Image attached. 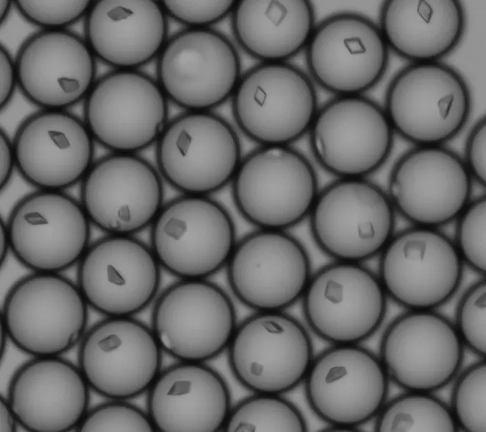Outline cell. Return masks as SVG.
I'll return each instance as SVG.
<instances>
[{
	"instance_id": "obj_43",
	"label": "cell",
	"mask_w": 486,
	"mask_h": 432,
	"mask_svg": "<svg viewBox=\"0 0 486 432\" xmlns=\"http://www.w3.org/2000/svg\"><path fill=\"white\" fill-rule=\"evenodd\" d=\"M0 227V257L1 262L2 264L6 260L7 254L10 250V249L6 225L2 221V220L1 221Z\"/></svg>"
},
{
	"instance_id": "obj_38",
	"label": "cell",
	"mask_w": 486,
	"mask_h": 432,
	"mask_svg": "<svg viewBox=\"0 0 486 432\" xmlns=\"http://www.w3.org/2000/svg\"><path fill=\"white\" fill-rule=\"evenodd\" d=\"M167 15L188 28H210L228 17L235 1H162Z\"/></svg>"
},
{
	"instance_id": "obj_26",
	"label": "cell",
	"mask_w": 486,
	"mask_h": 432,
	"mask_svg": "<svg viewBox=\"0 0 486 432\" xmlns=\"http://www.w3.org/2000/svg\"><path fill=\"white\" fill-rule=\"evenodd\" d=\"M90 387L78 367L58 356L35 357L10 382L7 400L29 431L77 429L87 412Z\"/></svg>"
},
{
	"instance_id": "obj_32",
	"label": "cell",
	"mask_w": 486,
	"mask_h": 432,
	"mask_svg": "<svg viewBox=\"0 0 486 432\" xmlns=\"http://www.w3.org/2000/svg\"><path fill=\"white\" fill-rule=\"evenodd\" d=\"M300 411L280 394H259L231 410L224 431L228 432H303Z\"/></svg>"
},
{
	"instance_id": "obj_4",
	"label": "cell",
	"mask_w": 486,
	"mask_h": 432,
	"mask_svg": "<svg viewBox=\"0 0 486 432\" xmlns=\"http://www.w3.org/2000/svg\"><path fill=\"white\" fill-rule=\"evenodd\" d=\"M231 99L237 127L260 146L296 141L309 131L318 111L311 80L285 62L251 67L242 74Z\"/></svg>"
},
{
	"instance_id": "obj_23",
	"label": "cell",
	"mask_w": 486,
	"mask_h": 432,
	"mask_svg": "<svg viewBox=\"0 0 486 432\" xmlns=\"http://www.w3.org/2000/svg\"><path fill=\"white\" fill-rule=\"evenodd\" d=\"M305 48L312 77L340 96L360 95L373 88L388 63L389 48L380 28L353 13L323 21L314 29Z\"/></svg>"
},
{
	"instance_id": "obj_13",
	"label": "cell",
	"mask_w": 486,
	"mask_h": 432,
	"mask_svg": "<svg viewBox=\"0 0 486 432\" xmlns=\"http://www.w3.org/2000/svg\"><path fill=\"white\" fill-rule=\"evenodd\" d=\"M301 298L310 327L335 345L358 344L369 338L387 307L378 277L355 262L335 261L312 273Z\"/></svg>"
},
{
	"instance_id": "obj_22",
	"label": "cell",
	"mask_w": 486,
	"mask_h": 432,
	"mask_svg": "<svg viewBox=\"0 0 486 432\" xmlns=\"http://www.w3.org/2000/svg\"><path fill=\"white\" fill-rule=\"evenodd\" d=\"M472 178L464 162L440 145L403 154L389 179L395 211L416 226L435 228L458 218L469 202Z\"/></svg>"
},
{
	"instance_id": "obj_29",
	"label": "cell",
	"mask_w": 486,
	"mask_h": 432,
	"mask_svg": "<svg viewBox=\"0 0 486 432\" xmlns=\"http://www.w3.org/2000/svg\"><path fill=\"white\" fill-rule=\"evenodd\" d=\"M379 28L399 56L414 63L437 62L460 42L464 10L455 0H389L382 6Z\"/></svg>"
},
{
	"instance_id": "obj_42",
	"label": "cell",
	"mask_w": 486,
	"mask_h": 432,
	"mask_svg": "<svg viewBox=\"0 0 486 432\" xmlns=\"http://www.w3.org/2000/svg\"><path fill=\"white\" fill-rule=\"evenodd\" d=\"M0 407V431H15L18 422L8 400L2 397H1Z\"/></svg>"
},
{
	"instance_id": "obj_15",
	"label": "cell",
	"mask_w": 486,
	"mask_h": 432,
	"mask_svg": "<svg viewBox=\"0 0 486 432\" xmlns=\"http://www.w3.org/2000/svg\"><path fill=\"white\" fill-rule=\"evenodd\" d=\"M90 224L81 202L59 191L39 190L19 200L6 225L10 249L22 265L58 273L86 251Z\"/></svg>"
},
{
	"instance_id": "obj_44",
	"label": "cell",
	"mask_w": 486,
	"mask_h": 432,
	"mask_svg": "<svg viewBox=\"0 0 486 432\" xmlns=\"http://www.w3.org/2000/svg\"><path fill=\"white\" fill-rule=\"evenodd\" d=\"M12 1L1 0L0 1V20L2 24L8 18L12 7Z\"/></svg>"
},
{
	"instance_id": "obj_11",
	"label": "cell",
	"mask_w": 486,
	"mask_h": 432,
	"mask_svg": "<svg viewBox=\"0 0 486 432\" xmlns=\"http://www.w3.org/2000/svg\"><path fill=\"white\" fill-rule=\"evenodd\" d=\"M232 371L247 389L280 394L297 387L313 360L303 326L282 312H258L236 327L228 346Z\"/></svg>"
},
{
	"instance_id": "obj_7",
	"label": "cell",
	"mask_w": 486,
	"mask_h": 432,
	"mask_svg": "<svg viewBox=\"0 0 486 432\" xmlns=\"http://www.w3.org/2000/svg\"><path fill=\"white\" fill-rule=\"evenodd\" d=\"M469 89L453 68L438 62L414 63L392 81L385 112L394 130L420 145H439L466 124Z\"/></svg>"
},
{
	"instance_id": "obj_21",
	"label": "cell",
	"mask_w": 486,
	"mask_h": 432,
	"mask_svg": "<svg viewBox=\"0 0 486 432\" xmlns=\"http://www.w3.org/2000/svg\"><path fill=\"white\" fill-rule=\"evenodd\" d=\"M455 326L432 310H410L389 326L380 360L391 379L408 392L430 393L447 385L462 362Z\"/></svg>"
},
{
	"instance_id": "obj_37",
	"label": "cell",
	"mask_w": 486,
	"mask_h": 432,
	"mask_svg": "<svg viewBox=\"0 0 486 432\" xmlns=\"http://www.w3.org/2000/svg\"><path fill=\"white\" fill-rule=\"evenodd\" d=\"M19 14L43 30L65 29L85 16L91 1L18 0L14 1Z\"/></svg>"
},
{
	"instance_id": "obj_27",
	"label": "cell",
	"mask_w": 486,
	"mask_h": 432,
	"mask_svg": "<svg viewBox=\"0 0 486 432\" xmlns=\"http://www.w3.org/2000/svg\"><path fill=\"white\" fill-rule=\"evenodd\" d=\"M230 404L226 383L202 362H182L160 372L147 398L148 415L161 432L224 430Z\"/></svg>"
},
{
	"instance_id": "obj_14",
	"label": "cell",
	"mask_w": 486,
	"mask_h": 432,
	"mask_svg": "<svg viewBox=\"0 0 486 432\" xmlns=\"http://www.w3.org/2000/svg\"><path fill=\"white\" fill-rule=\"evenodd\" d=\"M226 267L234 294L259 312H281L293 305L312 275L306 249L285 230L248 234L236 242Z\"/></svg>"
},
{
	"instance_id": "obj_20",
	"label": "cell",
	"mask_w": 486,
	"mask_h": 432,
	"mask_svg": "<svg viewBox=\"0 0 486 432\" xmlns=\"http://www.w3.org/2000/svg\"><path fill=\"white\" fill-rule=\"evenodd\" d=\"M160 177L135 154L112 152L93 163L82 179L81 204L100 230L131 236L151 226L162 208Z\"/></svg>"
},
{
	"instance_id": "obj_8",
	"label": "cell",
	"mask_w": 486,
	"mask_h": 432,
	"mask_svg": "<svg viewBox=\"0 0 486 432\" xmlns=\"http://www.w3.org/2000/svg\"><path fill=\"white\" fill-rule=\"evenodd\" d=\"M85 123L95 141L115 153L156 144L168 122L167 97L138 70H117L95 81L85 98Z\"/></svg>"
},
{
	"instance_id": "obj_6",
	"label": "cell",
	"mask_w": 486,
	"mask_h": 432,
	"mask_svg": "<svg viewBox=\"0 0 486 432\" xmlns=\"http://www.w3.org/2000/svg\"><path fill=\"white\" fill-rule=\"evenodd\" d=\"M156 145L160 175L185 195L207 196L225 187L242 159L233 127L210 111H189L169 122Z\"/></svg>"
},
{
	"instance_id": "obj_1",
	"label": "cell",
	"mask_w": 486,
	"mask_h": 432,
	"mask_svg": "<svg viewBox=\"0 0 486 432\" xmlns=\"http://www.w3.org/2000/svg\"><path fill=\"white\" fill-rule=\"evenodd\" d=\"M231 184L235 206L249 223L285 231L308 218L320 190L310 162L289 145L251 151Z\"/></svg>"
},
{
	"instance_id": "obj_31",
	"label": "cell",
	"mask_w": 486,
	"mask_h": 432,
	"mask_svg": "<svg viewBox=\"0 0 486 432\" xmlns=\"http://www.w3.org/2000/svg\"><path fill=\"white\" fill-rule=\"evenodd\" d=\"M380 432H453L458 429L450 408L427 392H408L376 415Z\"/></svg>"
},
{
	"instance_id": "obj_35",
	"label": "cell",
	"mask_w": 486,
	"mask_h": 432,
	"mask_svg": "<svg viewBox=\"0 0 486 432\" xmlns=\"http://www.w3.org/2000/svg\"><path fill=\"white\" fill-rule=\"evenodd\" d=\"M82 432H153L148 414L123 400L99 405L85 415L77 427Z\"/></svg>"
},
{
	"instance_id": "obj_25",
	"label": "cell",
	"mask_w": 486,
	"mask_h": 432,
	"mask_svg": "<svg viewBox=\"0 0 486 432\" xmlns=\"http://www.w3.org/2000/svg\"><path fill=\"white\" fill-rule=\"evenodd\" d=\"M96 57L85 40L67 31L42 30L15 60L18 86L33 104L65 110L86 97L95 81Z\"/></svg>"
},
{
	"instance_id": "obj_34",
	"label": "cell",
	"mask_w": 486,
	"mask_h": 432,
	"mask_svg": "<svg viewBox=\"0 0 486 432\" xmlns=\"http://www.w3.org/2000/svg\"><path fill=\"white\" fill-rule=\"evenodd\" d=\"M455 246L463 264L486 273V198L469 202L458 216Z\"/></svg>"
},
{
	"instance_id": "obj_33",
	"label": "cell",
	"mask_w": 486,
	"mask_h": 432,
	"mask_svg": "<svg viewBox=\"0 0 486 432\" xmlns=\"http://www.w3.org/2000/svg\"><path fill=\"white\" fill-rule=\"evenodd\" d=\"M458 429L486 432L485 358L469 367L453 387L450 408Z\"/></svg>"
},
{
	"instance_id": "obj_39",
	"label": "cell",
	"mask_w": 486,
	"mask_h": 432,
	"mask_svg": "<svg viewBox=\"0 0 486 432\" xmlns=\"http://www.w3.org/2000/svg\"><path fill=\"white\" fill-rule=\"evenodd\" d=\"M466 167L471 177L482 186L486 185V120L480 118L473 127L466 141Z\"/></svg>"
},
{
	"instance_id": "obj_28",
	"label": "cell",
	"mask_w": 486,
	"mask_h": 432,
	"mask_svg": "<svg viewBox=\"0 0 486 432\" xmlns=\"http://www.w3.org/2000/svg\"><path fill=\"white\" fill-rule=\"evenodd\" d=\"M85 41L94 56L117 70H138L158 57L167 40V16L160 1H92Z\"/></svg>"
},
{
	"instance_id": "obj_30",
	"label": "cell",
	"mask_w": 486,
	"mask_h": 432,
	"mask_svg": "<svg viewBox=\"0 0 486 432\" xmlns=\"http://www.w3.org/2000/svg\"><path fill=\"white\" fill-rule=\"evenodd\" d=\"M233 35L249 56L281 63L305 48L314 31V10L305 0H242L231 14Z\"/></svg>"
},
{
	"instance_id": "obj_12",
	"label": "cell",
	"mask_w": 486,
	"mask_h": 432,
	"mask_svg": "<svg viewBox=\"0 0 486 432\" xmlns=\"http://www.w3.org/2000/svg\"><path fill=\"white\" fill-rule=\"evenodd\" d=\"M233 303L205 279H182L158 298L152 331L162 349L182 362H202L228 348L236 328Z\"/></svg>"
},
{
	"instance_id": "obj_9",
	"label": "cell",
	"mask_w": 486,
	"mask_h": 432,
	"mask_svg": "<svg viewBox=\"0 0 486 432\" xmlns=\"http://www.w3.org/2000/svg\"><path fill=\"white\" fill-rule=\"evenodd\" d=\"M241 76L233 44L210 28H189L169 38L157 58L158 84L188 111H209L227 102Z\"/></svg>"
},
{
	"instance_id": "obj_18",
	"label": "cell",
	"mask_w": 486,
	"mask_h": 432,
	"mask_svg": "<svg viewBox=\"0 0 486 432\" xmlns=\"http://www.w3.org/2000/svg\"><path fill=\"white\" fill-rule=\"evenodd\" d=\"M388 380L378 358L358 344H346L313 359L303 381L309 405L319 418L355 431L385 405Z\"/></svg>"
},
{
	"instance_id": "obj_10",
	"label": "cell",
	"mask_w": 486,
	"mask_h": 432,
	"mask_svg": "<svg viewBox=\"0 0 486 432\" xmlns=\"http://www.w3.org/2000/svg\"><path fill=\"white\" fill-rule=\"evenodd\" d=\"M378 279L389 298L410 310H433L458 289L463 262L454 243L436 228L416 226L391 237Z\"/></svg>"
},
{
	"instance_id": "obj_24",
	"label": "cell",
	"mask_w": 486,
	"mask_h": 432,
	"mask_svg": "<svg viewBox=\"0 0 486 432\" xmlns=\"http://www.w3.org/2000/svg\"><path fill=\"white\" fill-rule=\"evenodd\" d=\"M94 141L76 116L43 109L17 131L12 141L16 168L39 190L60 191L82 181L93 163Z\"/></svg>"
},
{
	"instance_id": "obj_41",
	"label": "cell",
	"mask_w": 486,
	"mask_h": 432,
	"mask_svg": "<svg viewBox=\"0 0 486 432\" xmlns=\"http://www.w3.org/2000/svg\"><path fill=\"white\" fill-rule=\"evenodd\" d=\"M1 152V189H4L8 184L14 168H16L15 154L12 142L3 130L0 134Z\"/></svg>"
},
{
	"instance_id": "obj_19",
	"label": "cell",
	"mask_w": 486,
	"mask_h": 432,
	"mask_svg": "<svg viewBox=\"0 0 486 432\" xmlns=\"http://www.w3.org/2000/svg\"><path fill=\"white\" fill-rule=\"evenodd\" d=\"M160 268L151 247L128 235L101 238L78 262L77 285L88 306L108 317H131L154 298Z\"/></svg>"
},
{
	"instance_id": "obj_16",
	"label": "cell",
	"mask_w": 486,
	"mask_h": 432,
	"mask_svg": "<svg viewBox=\"0 0 486 432\" xmlns=\"http://www.w3.org/2000/svg\"><path fill=\"white\" fill-rule=\"evenodd\" d=\"M319 164L339 178H364L391 152L394 130L379 105L360 95L339 96L319 110L309 130Z\"/></svg>"
},
{
	"instance_id": "obj_40",
	"label": "cell",
	"mask_w": 486,
	"mask_h": 432,
	"mask_svg": "<svg viewBox=\"0 0 486 432\" xmlns=\"http://www.w3.org/2000/svg\"><path fill=\"white\" fill-rule=\"evenodd\" d=\"M1 109H5L11 100L17 86L18 74L15 61L4 47H1Z\"/></svg>"
},
{
	"instance_id": "obj_36",
	"label": "cell",
	"mask_w": 486,
	"mask_h": 432,
	"mask_svg": "<svg viewBox=\"0 0 486 432\" xmlns=\"http://www.w3.org/2000/svg\"><path fill=\"white\" fill-rule=\"evenodd\" d=\"M456 330L464 344L481 358L486 355V280L481 279L463 294L456 312Z\"/></svg>"
},
{
	"instance_id": "obj_5",
	"label": "cell",
	"mask_w": 486,
	"mask_h": 432,
	"mask_svg": "<svg viewBox=\"0 0 486 432\" xmlns=\"http://www.w3.org/2000/svg\"><path fill=\"white\" fill-rule=\"evenodd\" d=\"M160 266L181 279H205L226 266L236 244L226 209L206 195L183 194L162 205L151 225Z\"/></svg>"
},
{
	"instance_id": "obj_17",
	"label": "cell",
	"mask_w": 486,
	"mask_h": 432,
	"mask_svg": "<svg viewBox=\"0 0 486 432\" xmlns=\"http://www.w3.org/2000/svg\"><path fill=\"white\" fill-rule=\"evenodd\" d=\"M78 368L90 388L112 400L140 395L160 374L162 349L152 331L131 317H108L79 342Z\"/></svg>"
},
{
	"instance_id": "obj_3",
	"label": "cell",
	"mask_w": 486,
	"mask_h": 432,
	"mask_svg": "<svg viewBox=\"0 0 486 432\" xmlns=\"http://www.w3.org/2000/svg\"><path fill=\"white\" fill-rule=\"evenodd\" d=\"M387 194L365 178H338L319 190L308 216L313 239L335 261L361 263L379 255L393 235Z\"/></svg>"
},
{
	"instance_id": "obj_2",
	"label": "cell",
	"mask_w": 486,
	"mask_h": 432,
	"mask_svg": "<svg viewBox=\"0 0 486 432\" xmlns=\"http://www.w3.org/2000/svg\"><path fill=\"white\" fill-rule=\"evenodd\" d=\"M88 307L77 285L58 273L35 272L8 291L1 325L22 351L59 356L81 342Z\"/></svg>"
}]
</instances>
